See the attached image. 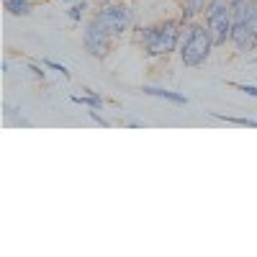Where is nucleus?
Instances as JSON below:
<instances>
[{
    "instance_id": "obj_12",
    "label": "nucleus",
    "mask_w": 257,
    "mask_h": 257,
    "mask_svg": "<svg viewBox=\"0 0 257 257\" xmlns=\"http://www.w3.org/2000/svg\"><path fill=\"white\" fill-rule=\"evenodd\" d=\"M44 67H49V70H54V72H62V77H64V80H70V70L64 67V64L54 62V59H44Z\"/></svg>"
},
{
    "instance_id": "obj_14",
    "label": "nucleus",
    "mask_w": 257,
    "mask_h": 257,
    "mask_svg": "<svg viewBox=\"0 0 257 257\" xmlns=\"http://www.w3.org/2000/svg\"><path fill=\"white\" fill-rule=\"evenodd\" d=\"M231 88H237V90H242V93H247V95L257 98V88H254V85H244V82H231Z\"/></svg>"
},
{
    "instance_id": "obj_1",
    "label": "nucleus",
    "mask_w": 257,
    "mask_h": 257,
    "mask_svg": "<svg viewBox=\"0 0 257 257\" xmlns=\"http://www.w3.org/2000/svg\"><path fill=\"white\" fill-rule=\"evenodd\" d=\"M185 21H162L157 26H149L142 31V47L147 52V57H167L173 54L180 44V29H183Z\"/></svg>"
},
{
    "instance_id": "obj_17",
    "label": "nucleus",
    "mask_w": 257,
    "mask_h": 257,
    "mask_svg": "<svg viewBox=\"0 0 257 257\" xmlns=\"http://www.w3.org/2000/svg\"><path fill=\"white\" fill-rule=\"evenodd\" d=\"M111 3V0H100V6H108Z\"/></svg>"
},
{
    "instance_id": "obj_6",
    "label": "nucleus",
    "mask_w": 257,
    "mask_h": 257,
    "mask_svg": "<svg viewBox=\"0 0 257 257\" xmlns=\"http://www.w3.org/2000/svg\"><path fill=\"white\" fill-rule=\"evenodd\" d=\"M231 44L237 47L239 54H249L257 47V36H254L252 26L249 24H234V29H231Z\"/></svg>"
},
{
    "instance_id": "obj_10",
    "label": "nucleus",
    "mask_w": 257,
    "mask_h": 257,
    "mask_svg": "<svg viewBox=\"0 0 257 257\" xmlns=\"http://www.w3.org/2000/svg\"><path fill=\"white\" fill-rule=\"evenodd\" d=\"M6 11L11 16H29L31 8V0H6Z\"/></svg>"
},
{
    "instance_id": "obj_8",
    "label": "nucleus",
    "mask_w": 257,
    "mask_h": 257,
    "mask_svg": "<svg viewBox=\"0 0 257 257\" xmlns=\"http://www.w3.org/2000/svg\"><path fill=\"white\" fill-rule=\"evenodd\" d=\"M208 0H183V21H190L196 13H203Z\"/></svg>"
},
{
    "instance_id": "obj_3",
    "label": "nucleus",
    "mask_w": 257,
    "mask_h": 257,
    "mask_svg": "<svg viewBox=\"0 0 257 257\" xmlns=\"http://www.w3.org/2000/svg\"><path fill=\"white\" fill-rule=\"evenodd\" d=\"M206 26L211 31L213 47H224L226 41H231V29H234V18L229 0H208L206 6Z\"/></svg>"
},
{
    "instance_id": "obj_2",
    "label": "nucleus",
    "mask_w": 257,
    "mask_h": 257,
    "mask_svg": "<svg viewBox=\"0 0 257 257\" xmlns=\"http://www.w3.org/2000/svg\"><path fill=\"white\" fill-rule=\"evenodd\" d=\"M213 52V39H211V31L208 26L203 24H190L188 26V34L180 44V59L185 67H201V64L211 57Z\"/></svg>"
},
{
    "instance_id": "obj_11",
    "label": "nucleus",
    "mask_w": 257,
    "mask_h": 257,
    "mask_svg": "<svg viewBox=\"0 0 257 257\" xmlns=\"http://www.w3.org/2000/svg\"><path fill=\"white\" fill-rule=\"evenodd\" d=\"M211 116L219 121H226V123H237V126H257L254 118H237V116H226V113H211Z\"/></svg>"
},
{
    "instance_id": "obj_15",
    "label": "nucleus",
    "mask_w": 257,
    "mask_h": 257,
    "mask_svg": "<svg viewBox=\"0 0 257 257\" xmlns=\"http://www.w3.org/2000/svg\"><path fill=\"white\" fill-rule=\"evenodd\" d=\"M90 118H93L95 123H100V126H108V121H105V118L98 113V108H90Z\"/></svg>"
},
{
    "instance_id": "obj_4",
    "label": "nucleus",
    "mask_w": 257,
    "mask_h": 257,
    "mask_svg": "<svg viewBox=\"0 0 257 257\" xmlns=\"http://www.w3.org/2000/svg\"><path fill=\"white\" fill-rule=\"evenodd\" d=\"M93 24H98L108 36H121L132 26V8L123 3H108L93 16Z\"/></svg>"
},
{
    "instance_id": "obj_5",
    "label": "nucleus",
    "mask_w": 257,
    "mask_h": 257,
    "mask_svg": "<svg viewBox=\"0 0 257 257\" xmlns=\"http://www.w3.org/2000/svg\"><path fill=\"white\" fill-rule=\"evenodd\" d=\"M111 39L113 36H108L98 24H88V29H85V34H82V44H85V49H88L93 57H105L108 54V49H111Z\"/></svg>"
},
{
    "instance_id": "obj_7",
    "label": "nucleus",
    "mask_w": 257,
    "mask_h": 257,
    "mask_svg": "<svg viewBox=\"0 0 257 257\" xmlns=\"http://www.w3.org/2000/svg\"><path fill=\"white\" fill-rule=\"evenodd\" d=\"M142 93H147V95H157V98H165V100L178 103V105H185V103H188V98H185V95H180V93H170V90H165V88H152V85H144Z\"/></svg>"
},
{
    "instance_id": "obj_16",
    "label": "nucleus",
    "mask_w": 257,
    "mask_h": 257,
    "mask_svg": "<svg viewBox=\"0 0 257 257\" xmlns=\"http://www.w3.org/2000/svg\"><path fill=\"white\" fill-rule=\"evenodd\" d=\"M29 70H31V72H34L36 77H44V70H41V67H39V64H34V62L29 64Z\"/></svg>"
},
{
    "instance_id": "obj_13",
    "label": "nucleus",
    "mask_w": 257,
    "mask_h": 257,
    "mask_svg": "<svg viewBox=\"0 0 257 257\" xmlns=\"http://www.w3.org/2000/svg\"><path fill=\"white\" fill-rule=\"evenodd\" d=\"M85 8H88V3H80V6H72V8L67 11V16H70L72 21H82V13H85Z\"/></svg>"
},
{
    "instance_id": "obj_9",
    "label": "nucleus",
    "mask_w": 257,
    "mask_h": 257,
    "mask_svg": "<svg viewBox=\"0 0 257 257\" xmlns=\"http://www.w3.org/2000/svg\"><path fill=\"white\" fill-rule=\"evenodd\" d=\"M88 95H72V100L75 103H80V105H88V108H103V98H100V93H95V90H85Z\"/></svg>"
}]
</instances>
